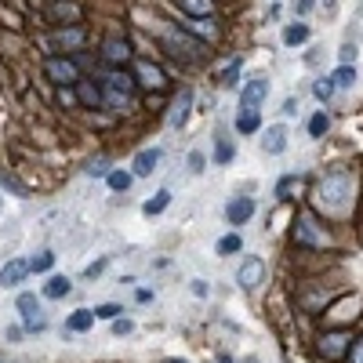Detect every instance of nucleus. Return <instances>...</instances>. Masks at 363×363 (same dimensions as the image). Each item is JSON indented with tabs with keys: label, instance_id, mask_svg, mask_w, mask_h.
<instances>
[{
	"label": "nucleus",
	"instance_id": "f257e3e1",
	"mask_svg": "<svg viewBox=\"0 0 363 363\" xmlns=\"http://www.w3.org/2000/svg\"><path fill=\"white\" fill-rule=\"evenodd\" d=\"M291 240L298 251H327L335 244V233H330L327 218H320L312 208H298L294 211V222H291Z\"/></svg>",
	"mask_w": 363,
	"mask_h": 363
},
{
	"label": "nucleus",
	"instance_id": "f03ea898",
	"mask_svg": "<svg viewBox=\"0 0 363 363\" xmlns=\"http://www.w3.org/2000/svg\"><path fill=\"white\" fill-rule=\"evenodd\" d=\"M353 196H356V175H353V171H327V175L320 178L316 200L323 203V211H327L330 218L349 214Z\"/></svg>",
	"mask_w": 363,
	"mask_h": 363
},
{
	"label": "nucleus",
	"instance_id": "7ed1b4c3",
	"mask_svg": "<svg viewBox=\"0 0 363 363\" xmlns=\"http://www.w3.org/2000/svg\"><path fill=\"white\" fill-rule=\"evenodd\" d=\"M102 105L113 109V113H131L135 109V99H138V84L131 73L124 69H113L109 76H102Z\"/></svg>",
	"mask_w": 363,
	"mask_h": 363
},
{
	"label": "nucleus",
	"instance_id": "20e7f679",
	"mask_svg": "<svg viewBox=\"0 0 363 363\" xmlns=\"http://www.w3.org/2000/svg\"><path fill=\"white\" fill-rule=\"evenodd\" d=\"M353 338H356L353 327H330V330H323V335L316 338V353H320L327 363H341L345 356H349Z\"/></svg>",
	"mask_w": 363,
	"mask_h": 363
},
{
	"label": "nucleus",
	"instance_id": "39448f33",
	"mask_svg": "<svg viewBox=\"0 0 363 363\" xmlns=\"http://www.w3.org/2000/svg\"><path fill=\"white\" fill-rule=\"evenodd\" d=\"M44 76L51 84H58V87H76L84 81V76H81V62H76L73 55H47L44 58Z\"/></svg>",
	"mask_w": 363,
	"mask_h": 363
},
{
	"label": "nucleus",
	"instance_id": "423d86ee",
	"mask_svg": "<svg viewBox=\"0 0 363 363\" xmlns=\"http://www.w3.org/2000/svg\"><path fill=\"white\" fill-rule=\"evenodd\" d=\"M84 44H87V29L84 26H62L44 40L47 55H73V51H81Z\"/></svg>",
	"mask_w": 363,
	"mask_h": 363
},
{
	"label": "nucleus",
	"instance_id": "0eeeda50",
	"mask_svg": "<svg viewBox=\"0 0 363 363\" xmlns=\"http://www.w3.org/2000/svg\"><path fill=\"white\" fill-rule=\"evenodd\" d=\"M164 47L178 62H196V58H203V44L196 37H189V33H167L164 37Z\"/></svg>",
	"mask_w": 363,
	"mask_h": 363
},
{
	"label": "nucleus",
	"instance_id": "6e6552de",
	"mask_svg": "<svg viewBox=\"0 0 363 363\" xmlns=\"http://www.w3.org/2000/svg\"><path fill=\"white\" fill-rule=\"evenodd\" d=\"M236 283H240V291H258L262 283H265V258H258V255L240 258V269H236Z\"/></svg>",
	"mask_w": 363,
	"mask_h": 363
},
{
	"label": "nucleus",
	"instance_id": "1a4fd4ad",
	"mask_svg": "<svg viewBox=\"0 0 363 363\" xmlns=\"http://www.w3.org/2000/svg\"><path fill=\"white\" fill-rule=\"evenodd\" d=\"M269 91H273V81L265 73H255L251 81L240 87V109H258L265 99H269Z\"/></svg>",
	"mask_w": 363,
	"mask_h": 363
},
{
	"label": "nucleus",
	"instance_id": "9d476101",
	"mask_svg": "<svg viewBox=\"0 0 363 363\" xmlns=\"http://www.w3.org/2000/svg\"><path fill=\"white\" fill-rule=\"evenodd\" d=\"M99 58L105 62L109 69H124L131 62V44H128V37H105Z\"/></svg>",
	"mask_w": 363,
	"mask_h": 363
},
{
	"label": "nucleus",
	"instance_id": "9b49d317",
	"mask_svg": "<svg viewBox=\"0 0 363 363\" xmlns=\"http://www.w3.org/2000/svg\"><path fill=\"white\" fill-rule=\"evenodd\" d=\"M255 211H258V203H255V196H240L236 193L229 203H226V222L240 233V226H247L251 218H255Z\"/></svg>",
	"mask_w": 363,
	"mask_h": 363
},
{
	"label": "nucleus",
	"instance_id": "f8f14e48",
	"mask_svg": "<svg viewBox=\"0 0 363 363\" xmlns=\"http://www.w3.org/2000/svg\"><path fill=\"white\" fill-rule=\"evenodd\" d=\"M164 164V149L160 146H149V149H138L135 160H131V175L135 178H153Z\"/></svg>",
	"mask_w": 363,
	"mask_h": 363
},
{
	"label": "nucleus",
	"instance_id": "ddd939ff",
	"mask_svg": "<svg viewBox=\"0 0 363 363\" xmlns=\"http://www.w3.org/2000/svg\"><path fill=\"white\" fill-rule=\"evenodd\" d=\"M287 142H291V131H287V124H269V128H262V153L265 156H280V153H287Z\"/></svg>",
	"mask_w": 363,
	"mask_h": 363
},
{
	"label": "nucleus",
	"instance_id": "4468645a",
	"mask_svg": "<svg viewBox=\"0 0 363 363\" xmlns=\"http://www.w3.org/2000/svg\"><path fill=\"white\" fill-rule=\"evenodd\" d=\"M189 113H193V87H182L175 94V102H171V113H167V128L171 131H182Z\"/></svg>",
	"mask_w": 363,
	"mask_h": 363
},
{
	"label": "nucleus",
	"instance_id": "2eb2a0df",
	"mask_svg": "<svg viewBox=\"0 0 363 363\" xmlns=\"http://www.w3.org/2000/svg\"><path fill=\"white\" fill-rule=\"evenodd\" d=\"M131 76H135V84H138V87H149V91H160V87L167 84L164 69H160V66H153V62H146V58H138V62H135Z\"/></svg>",
	"mask_w": 363,
	"mask_h": 363
},
{
	"label": "nucleus",
	"instance_id": "dca6fc26",
	"mask_svg": "<svg viewBox=\"0 0 363 363\" xmlns=\"http://www.w3.org/2000/svg\"><path fill=\"white\" fill-rule=\"evenodd\" d=\"M305 193V175H298V171H291V175H283L276 185H273V196L280 203H294V200H302Z\"/></svg>",
	"mask_w": 363,
	"mask_h": 363
},
{
	"label": "nucleus",
	"instance_id": "f3484780",
	"mask_svg": "<svg viewBox=\"0 0 363 363\" xmlns=\"http://www.w3.org/2000/svg\"><path fill=\"white\" fill-rule=\"evenodd\" d=\"M47 19H51L58 29L62 26H81L84 11H81V4H73V0H55V4L47 8Z\"/></svg>",
	"mask_w": 363,
	"mask_h": 363
},
{
	"label": "nucleus",
	"instance_id": "a211bd4d",
	"mask_svg": "<svg viewBox=\"0 0 363 363\" xmlns=\"http://www.w3.org/2000/svg\"><path fill=\"white\" fill-rule=\"evenodd\" d=\"M29 280V262L26 258H8L4 265H0V287H19V283Z\"/></svg>",
	"mask_w": 363,
	"mask_h": 363
},
{
	"label": "nucleus",
	"instance_id": "6ab92c4d",
	"mask_svg": "<svg viewBox=\"0 0 363 363\" xmlns=\"http://www.w3.org/2000/svg\"><path fill=\"white\" fill-rule=\"evenodd\" d=\"M182 29L189 37H196L200 44H214L218 40V26L211 19H193V15H182Z\"/></svg>",
	"mask_w": 363,
	"mask_h": 363
},
{
	"label": "nucleus",
	"instance_id": "aec40b11",
	"mask_svg": "<svg viewBox=\"0 0 363 363\" xmlns=\"http://www.w3.org/2000/svg\"><path fill=\"white\" fill-rule=\"evenodd\" d=\"M69 294H73V280L62 276V273H51L44 280V287H40L44 302H62V298H69Z\"/></svg>",
	"mask_w": 363,
	"mask_h": 363
},
{
	"label": "nucleus",
	"instance_id": "412c9836",
	"mask_svg": "<svg viewBox=\"0 0 363 363\" xmlns=\"http://www.w3.org/2000/svg\"><path fill=\"white\" fill-rule=\"evenodd\" d=\"M94 327V309H73L66 316V327H62V335H87Z\"/></svg>",
	"mask_w": 363,
	"mask_h": 363
},
{
	"label": "nucleus",
	"instance_id": "4be33fe9",
	"mask_svg": "<svg viewBox=\"0 0 363 363\" xmlns=\"http://www.w3.org/2000/svg\"><path fill=\"white\" fill-rule=\"evenodd\" d=\"M214 255L218 258H236V255H244V233H226V236H218V244H214Z\"/></svg>",
	"mask_w": 363,
	"mask_h": 363
},
{
	"label": "nucleus",
	"instance_id": "5701e85b",
	"mask_svg": "<svg viewBox=\"0 0 363 363\" xmlns=\"http://www.w3.org/2000/svg\"><path fill=\"white\" fill-rule=\"evenodd\" d=\"M171 200H175V193H171V189H156V193L142 203V214L146 218H160L167 208H171Z\"/></svg>",
	"mask_w": 363,
	"mask_h": 363
},
{
	"label": "nucleus",
	"instance_id": "b1692460",
	"mask_svg": "<svg viewBox=\"0 0 363 363\" xmlns=\"http://www.w3.org/2000/svg\"><path fill=\"white\" fill-rule=\"evenodd\" d=\"M233 160H236V142H233V138H226V135H218V138H214L211 164H214V167H229Z\"/></svg>",
	"mask_w": 363,
	"mask_h": 363
},
{
	"label": "nucleus",
	"instance_id": "393cba45",
	"mask_svg": "<svg viewBox=\"0 0 363 363\" xmlns=\"http://www.w3.org/2000/svg\"><path fill=\"white\" fill-rule=\"evenodd\" d=\"M76 102H81L84 109H99L102 105V84L81 81V84H76Z\"/></svg>",
	"mask_w": 363,
	"mask_h": 363
},
{
	"label": "nucleus",
	"instance_id": "a878e982",
	"mask_svg": "<svg viewBox=\"0 0 363 363\" xmlns=\"http://www.w3.org/2000/svg\"><path fill=\"white\" fill-rule=\"evenodd\" d=\"M262 131V113L258 109H240L236 113V135H258Z\"/></svg>",
	"mask_w": 363,
	"mask_h": 363
},
{
	"label": "nucleus",
	"instance_id": "bb28decb",
	"mask_svg": "<svg viewBox=\"0 0 363 363\" xmlns=\"http://www.w3.org/2000/svg\"><path fill=\"white\" fill-rule=\"evenodd\" d=\"M15 312H19L22 320H29V316H40V298L33 294V291H22L19 298H15Z\"/></svg>",
	"mask_w": 363,
	"mask_h": 363
},
{
	"label": "nucleus",
	"instance_id": "cd10ccee",
	"mask_svg": "<svg viewBox=\"0 0 363 363\" xmlns=\"http://www.w3.org/2000/svg\"><path fill=\"white\" fill-rule=\"evenodd\" d=\"M356 81H360L356 66H335L330 69V84H335V91H349V87H356Z\"/></svg>",
	"mask_w": 363,
	"mask_h": 363
},
{
	"label": "nucleus",
	"instance_id": "c85d7f7f",
	"mask_svg": "<svg viewBox=\"0 0 363 363\" xmlns=\"http://www.w3.org/2000/svg\"><path fill=\"white\" fill-rule=\"evenodd\" d=\"M309 37H312L309 22H291L287 29H283V47H302Z\"/></svg>",
	"mask_w": 363,
	"mask_h": 363
},
{
	"label": "nucleus",
	"instance_id": "c756f323",
	"mask_svg": "<svg viewBox=\"0 0 363 363\" xmlns=\"http://www.w3.org/2000/svg\"><path fill=\"white\" fill-rule=\"evenodd\" d=\"M105 185L113 189V193H128V189L135 185V175H131L128 167H113V171L105 175Z\"/></svg>",
	"mask_w": 363,
	"mask_h": 363
},
{
	"label": "nucleus",
	"instance_id": "7c9ffc66",
	"mask_svg": "<svg viewBox=\"0 0 363 363\" xmlns=\"http://www.w3.org/2000/svg\"><path fill=\"white\" fill-rule=\"evenodd\" d=\"M305 131H309V138H327V131H330V113L327 109H316V113L309 117Z\"/></svg>",
	"mask_w": 363,
	"mask_h": 363
},
{
	"label": "nucleus",
	"instance_id": "2f4dec72",
	"mask_svg": "<svg viewBox=\"0 0 363 363\" xmlns=\"http://www.w3.org/2000/svg\"><path fill=\"white\" fill-rule=\"evenodd\" d=\"M55 251H37V255L33 258H26L29 262V276H33V273H51L55 269Z\"/></svg>",
	"mask_w": 363,
	"mask_h": 363
},
{
	"label": "nucleus",
	"instance_id": "473e14b6",
	"mask_svg": "<svg viewBox=\"0 0 363 363\" xmlns=\"http://www.w3.org/2000/svg\"><path fill=\"white\" fill-rule=\"evenodd\" d=\"M244 73V58H233L229 66L222 69V76H218V87H236V81H240Z\"/></svg>",
	"mask_w": 363,
	"mask_h": 363
},
{
	"label": "nucleus",
	"instance_id": "72a5a7b5",
	"mask_svg": "<svg viewBox=\"0 0 363 363\" xmlns=\"http://www.w3.org/2000/svg\"><path fill=\"white\" fill-rule=\"evenodd\" d=\"M178 4L185 8V15H193V19H208L214 11V0H178Z\"/></svg>",
	"mask_w": 363,
	"mask_h": 363
},
{
	"label": "nucleus",
	"instance_id": "f704fd0d",
	"mask_svg": "<svg viewBox=\"0 0 363 363\" xmlns=\"http://www.w3.org/2000/svg\"><path fill=\"white\" fill-rule=\"evenodd\" d=\"M120 316H124V305L120 302H99V305H94V320H109V323H113Z\"/></svg>",
	"mask_w": 363,
	"mask_h": 363
},
{
	"label": "nucleus",
	"instance_id": "c9c22d12",
	"mask_svg": "<svg viewBox=\"0 0 363 363\" xmlns=\"http://www.w3.org/2000/svg\"><path fill=\"white\" fill-rule=\"evenodd\" d=\"M109 171H113V167H109V156H94V160H87L84 175H87V178H105Z\"/></svg>",
	"mask_w": 363,
	"mask_h": 363
},
{
	"label": "nucleus",
	"instance_id": "e433bc0d",
	"mask_svg": "<svg viewBox=\"0 0 363 363\" xmlns=\"http://www.w3.org/2000/svg\"><path fill=\"white\" fill-rule=\"evenodd\" d=\"M312 94H316V102H323V105L335 99V84H330V76H320V81L312 84Z\"/></svg>",
	"mask_w": 363,
	"mask_h": 363
},
{
	"label": "nucleus",
	"instance_id": "4c0bfd02",
	"mask_svg": "<svg viewBox=\"0 0 363 363\" xmlns=\"http://www.w3.org/2000/svg\"><path fill=\"white\" fill-rule=\"evenodd\" d=\"M356 58H360V47H356L353 40H345V44L338 47V66H356Z\"/></svg>",
	"mask_w": 363,
	"mask_h": 363
},
{
	"label": "nucleus",
	"instance_id": "58836bf2",
	"mask_svg": "<svg viewBox=\"0 0 363 363\" xmlns=\"http://www.w3.org/2000/svg\"><path fill=\"white\" fill-rule=\"evenodd\" d=\"M185 164H189V175H203V171H208V156H203L200 149H193L185 156Z\"/></svg>",
	"mask_w": 363,
	"mask_h": 363
},
{
	"label": "nucleus",
	"instance_id": "ea45409f",
	"mask_svg": "<svg viewBox=\"0 0 363 363\" xmlns=\"http://www.w3.org/2000/svg\"><path fill=\"white\" fill-rule=\"evenodd\" d=\"M113 338H128V335H135V320H128V316H120V320H113Z\"/></svg>",
	"mask_w": 363,
	"mask_h": 363
},
{
	"label": "nucleus",
	"instance_id": "a19ab883",
	"mask_svg": "<svg viewBox=\"0 0 363 363\" xmlns=\"http://www.w3.org/2000/svg\"><path fill=\"white\" fill-rule=\"evenodd\" d=\"M105 265H109V255H102V258H94L87 269H84V280H99L102 273H105Z\"/></svg>",
	"mask_w": 363,
	"mask_h": 363
},
{
	"label": "nucleus",
	"instance_id": "79ce46f5",
	"mask_svg": "<svg viewBox=\"0 0 363 363\" xmlns=\"http://www.w3.org/2000/svg\"><path fill=\"white\" fill-rule=\"evenodd\" d=\"M22 330H26V335H40V330H47V316L40 312V316H29V320H22Z\"/></svg>",
	"mask_w": 363,
	"mask_h": 363
},
{
	"label": "nucleus",
	"instance_id": "37998d69",
	"mask_svg": "<svg viewBox=\"0 0 363 363\" xmlns=\"http://www.w3.org/2000/svg\"><path fill=\"white\" fill-rule=\"evenodd\" d=\"M345 363H363V335H356V338H353V345H349V356H345Z\"/></svg>",
	"mask_w": 363,
	"mask_h": 363
},
{
	"label": "nucleus",
	"instance_id": "c03bdc74",
	"mask_svg": "<svg viewBox=\"0 0 363 363\" xmlns=\"http://www.w3.org/2000/svg\"><path fill=\"white\" fill-rule=\"evenodd\" d=\"M189 291H193L196 298H211V283L196 276V280H189Z\"/></svg>",
	"mask_w": 363,
	"mask_h": 363
},
{
	"label": "nucleus",
	"instance_id": "a18cd8bd",
	"mask_svg": "<svg viewBox=\"0 0 363 363\" xmlns=\"http://www.w3.org/2000/svg\"><path fill=\"white\" fill-rule=\"evenodd\" d=\"M22 335H26V330H22L19 323H11V327H4V341H8V345H19V338H22Z\"/></svg>",
	"mask_w": 363,
	"mask_h": 363
},
{
	"label": "nucleus",
	"instance_id": "49530a36",
	"mask_svg": "<svg viewBox=\"0 0 363 363\" xmlns=\"http://www.w3.org/2000/svg\"><path fill=\"white\" fill-rule=\"evenodd\" d=\"M283 117H298V99H294V94L283 99Z\"/></svg>",
	"mask_w": 363,
	"mask_h": 363
},
{
	"label": "nucleus",
	"instance_id": "de8ad7c7",
	"mask_svg": "<svg viewBox=\"0 0 363 363\" xmlns=\"http://www.w3.org/2000/svg\"><path fill=\"white\" fill-rule=\"evenodd\" d=\"M153 298H156V294H153L149 287H138V291H135V302H138V305H149Z\"/></svg>",
	"mask_w": 363,
	"mask_h": 363
},
{
	"label": "nucleus",
	"instance_id": "09e8293b",
	"mask_svg": "<svg viewBox=\"0 0 363 363\" xmlns=\"http://www.w3.org/2000/svg\"><path fill=\"white\" fill-rule=\"evenodd\" d=\"M316 8V0H294V15H309Z\"/></svg>",
	"mask_w": 363,
	"mask_h": 363
},
{
	"label": "nucleus",
	"instance_id": "8fccbe9b",
	"mask_svg": "<svg viewBox=\"0 0 363 363\" xmlns=\"http://www.w3.org/2000/svg\"><path fill=\"white\" fill-rule=\"evenodd\" d=\"M214 363H236L229 353H214Z\"/></svg>",
	"mask_w": 363,
	"mask_h": 363
},
{
	"label": "nucleus",
	"instance_id": "3c124183",
	"mask_svg": "<svg viewBox=\"0 0 363 363\" xmlns=\"http://www.w3.org/2000/svg\"><path fill=\"white\" fill-rule=\"evenodd\" d=\"M160 363H189V360H182V356H167V360H160Z\"/></svg>",
	"mask_w": 363,
	"mask_h": 363
},
{
	"label": "nucleus",
	"instance_id": "603ef678",
	"mask_svg": "<svg viewBox=\"0 0 363 363\" xmlns=\"http://www.w3.org/2000/svg\"><path fill=\"white\" fill-rule=\"evenodd\" d=\"M240 363H262V360H258V356H244Z\"/></svg>",
	"mask_w": 363,
	"mask_h": 363
},
{
	"label": "nucleus",
	"instance_id": "864d4df0",
	"mask_svg": "<svg viewBox=\"0 0 363 363\" xmlns=\"http://www.w3.org/2000/svg\"><path fill=\"white\" fill-rule=\"evenodd\" d=\"M273 4H276V0H273Z\"/></svg>",
	"mask_w": 363,
	"mask_h": 363
},
{
	"label": "nucleus",
	"instance_id": "5fc2aeb1",
	"mask_svg": "<svg viewBox=\"0 0 363 363\" xmlns=\"http://www.w3.org/2000/svg\"><path fill=\"white\" fill-rule=\"evenodd\" d=\"M51 4H55V0H51Z\"/></svg>",
	"mask_w": 363,
	"mask_h": 363
}]
</instances>
